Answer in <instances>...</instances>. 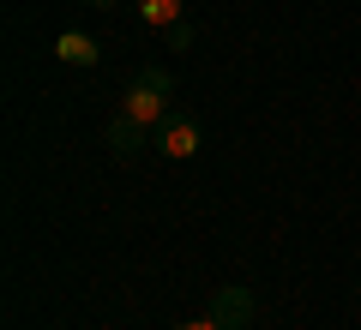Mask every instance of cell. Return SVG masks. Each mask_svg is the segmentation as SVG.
I'll list each match as a JSON object with an SVG mask.
<instances>
[{
  "mask_svg": "<svg viewBox=\"0 0 361 330\" xmlns=\"http://www.w3.org/2000/svg\"><path fill=\"white\" fill-rule=\"evenodd\" d=\"M97 37H85V30H61V37H54V61L61 66H97Z\"/></svg>",
  "mask_w": 361,
  "mask_h": 330,
  "instance_id": "obj_5",
  "label": "cell"
},
{
  "mask_svg": "<svg viewBox=\"0 0 361 330\" xmlns=\"http://www.w3.org/2000/svg\"><path fill=\"white\" fill-rule=\"evenodd\" d=\"M180 330H223V324H217V318L205 312V318H187V324H180Z\"/></svg>",
  "mask_w": 361,
  "mask_h": 330,
  "instance_id": "obj_8",
  "label": "cell"
},
{
  "mask_svg": "<svg viewBox=\"0 0 361 330\" xmlns=\"http://www.w3.org/2000/svg\"><path fill=\"white\" fill-rule=\"evenodd\" d=\"M90 6H121V0H90Z\"/></svg>",
  "mask_w": 361,
  "mask_h": 330,
  "instance_id": "obj_9",
  "label": "cell"
},
{
  "mask_svg": "<svg viewBox=\"0 0 361 330\" xmlns=\"http://www.w3.org/2000/svg\"><path fill=\"white\" fill-rule=\"evenodd\" d=\"M211 318H217L223 330H241L247 318H253V294H247L241 282H229V288H217V294H211Z\"/></svg>",
  "mask_w": 361,
  "mask_h": 330,
  "instance_id": "obj_3",
  "label": "cell"
},
{
  "mask_svg": "<svg viewBox=\"0 0 361 330\" xmlns=\"http://www.w3.org/2000/svg\"><path fill=\"white\" fill-rule=\"evenodd\" d=\"M169 96H175V78H169V66H145V72H133L127 96H121V115L139 120V127H163L175 108H169Z\"/></svg>",
  "mask_w": 361,
  "mask_h": 330,
  "instance_id": "obj_1",
  "label": "cell"
},
{
  "mask_svg": "<svg viewBox=\"0 0 361 330\" xmlns=\"http://www.w3.org/2000/svg\"><path fill=\"white\" fill-rule=\"evenodd\" d=\"M109 151L127 163V156H145V151H157L151 144V127H139V120H127V115H115L109 120Z\"/></svg>",
  "mask_w": 361,
  "mask_h": 330,
  "instance_id": "obj_4",
  "label": "cell"
},
{
  "mask_svg": "<svg viewBox=\"0 0 361 330\" xmlns=\"http://www.w3.org/2000/svg\"><path fill=\"white\" fill-rule=\"evenodd\" d=\"M169 37V49H187V42H193V25H175V30H163Z\"/></svg>",
  "mask_w": 361,
  "mask_h": 330,
  "instance_id": "obj_7",
  "label": "cell"
},
{
  "mask_svg": "<svg viewBox=\"0 0 361 330\" xmlns=\"http://www.w3.org/2000/svg\"><path fill=\"white\" fill-rule=\"evenodd\" d=\"M139 18L151 30H175V25H187L180 18V0H139Z\"/></svg>",
  "mask_w": 361,
  "mask_h": 330,
  "instance_id": "obj_6",
  "label": "cell"
},
{
  "mask_svg": "<svg viewBox=\"0 0 361 330\" xmlns=\"http://www.w3.org/2000/svg\"><path fill=\"white\" fill-rule=\"evenodd\" d=\"M151 144L169 156V163H193V156L205 151V127H199L193 115H169L163 127H157V139H151Z\"/></svg>",
  "mask_w": 361,
  "mask_h": 330,
  "instance_id": "obj_2",
  "label": "cell"
}]
</instances>
